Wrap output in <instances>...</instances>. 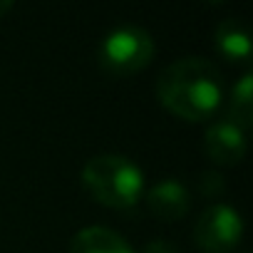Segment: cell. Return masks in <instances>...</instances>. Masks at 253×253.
<instances>
[{
  "mask_svg": "<svg viewBox=\"0 0 253 253\" xmlns=\"http://www.w3.org/2000/svg\"><path fill=\"white\" fill-rule=\"evenodd\" d=\"M157 97L169 112H174L181 119H209L223 99L221 72L211 60L201 55L179 57L159 72Z\"/></svg>",
  "mask_w": 253,
  "mask_h": 253,
  "instance_id": "1",
  "label": "cell"
},
{
  "mask_svg": "<svg viewBox=\"0 0 253 253\" xmlns=\"http://www.w3.org/2000/svg\"><path fill=\"white\" fill-rule=\"evenodd\" d=\"M84 189L104 206L112 209H134L144 196V171L142 167L117 152L94 154L82 167Z\"/></svg>",
  "mask_w": 253,
  "mask_h": 253,
  "instance_id": "2",
  "label": "cell"
},
{
  "mask_svg": "<svg viewBox=\"0 0 253 253\" xmlns=\"http://www.w3.org/2000/svg\"><path fill=\"white\" fill-rule=\"evenodd\" d=\"M154 52L157 45L147 28L137 23H119L104 33L97 57L109 75H132L144 70Z\"/></svg>",
  "mask_w": 253,
  "mask_h": 253,
  "instance_id": "3",
  "label": "cell"
},
{
  "mask_svg": "<svg viewBox=\"0 0 253 253\" xmlns=\"http://www.w3.org/2000/svg\"><path fill=\"white\" fill-rule=\"evenodd\" d=\"M243 236V218L236 206L213 201L209 204L196 223H194V241L206 253H228Z\"/></svg>",
  "mask_w": 253,
  "mask_h": 253,
  "instance_id": "4",
  "label": "cell"
},
{
  "mask_svg": "<svg viewBox=\"0 0 253 253\" xmlns=\"http://www.w3.org/2000/svg\"><path fill=\"white\" fill-rule=\"evenodd\" d=\"M204 147L216 164H236L246 152V132L228 117L213 119L204 132Z\"/></svg>",
  "mask_w": 253,
  "mask_h": 253,
  "instance_id": "5",
  "label": "cell"
},
{
  "mask_svg": "<svg viewBox=\"0 0 253 253\" xmlns=\"http://www.w3.org/2000/svg\"><path fill=\"white\" fill-rule=\"evenodd\" d=\"M142 199L147 201L149 211L162 221H179L191 206V196H189L186 184L174 179V176L157 181L152 189L144 191Z\"/></svg>",
  "mask_w": 253,
  "mask_h": 253,
  "instance_id": "6",
  "label": "cell"
},
{
  "mask_svg": "<svg viewBox=\"0 0 253 253\" xmlns=\"http://www.w3.org/2000/svg\"><path fill=\"white\" fill-rule=\"evenodd\" d=\"M70 253H137V248L109 226H84L72 236Z\"/></svg>",
  "mask_w": 253,
  "mask_h": 253,
  "instance_id": "7",
  "label": "cell"
},
{
  "mask_svg": "<svg viewBox=\"0 0 253 253\" xmlns=\"http://www.w3.org/2000/svg\"><path fill=\"white\" fill-rule=\"evenodd\" d=\"M213 42L221 55L236 62H248L251 57V33L241 18H226L213 30Z\"/></svg>",
  "mask_w": 253,
  "mask_h": 253,
  "instance_id": "8",
  "label": "cell"
},
{
  "mask_svg": "<svg viewBox=\"0 0 253 253\" xmlns=\"http://www.w3.org/2000/svg\"><path fill=\"white\" fill-rule=\"evenodd\" d=\"M228 119L248 129L253 119V72H243L228 94Z\"/></svg>",
  "mask_w": 253,
  "mask_h": 253,
  "instance_id": "9",
  "label": "cell"
},
{
  "mask_svg": "<svg viewBox=\"0 0 253 253\" xmlns=\"http://www.w3.org/2000/svg\"><path fill=\"white\" fill-rule=\"evenodd\" d=\"M196 189H199L201 196H206V199H216V196L223 194L226 181H223V176H221L218 171L209 169V171H201V174H199V179H196Z\"/></svg>",
  "mask_w": 253,
  "mask_h": 253,
  "instance_id": "10",
  "label": "cell"
},
{
  "mask_svg": "<svg viewBox=\"0 0 253 253\" xmlns=\"http://www.w3.org/2000/svg\"><path fill=\"white\" fill-rule=\"evenodd\" d=\"M137 253H179V246L171 243L169 238H152L142 246V251Z\"/></svg>",
  "mask_w": 253,
  "mask_h": 253,
  "instance_id": "11",
  "label": "cell"
},
{
  "mask_svg": "<svg viewBox=\"0 0 253 253\" xmlns=\"http://www.w3.org/2000/svg\"><path fill=\"white\" fill-rule=\"evenodd\" d=\"M13 10V0H0V18Z\"/></svg>",
  "mask_w": 253,
  "mask_h": 253,
  "instance_id": "12",
  "label": "cell"
}]
</instances>
